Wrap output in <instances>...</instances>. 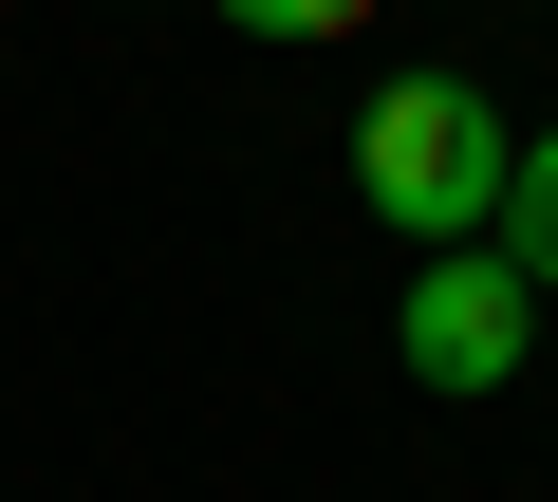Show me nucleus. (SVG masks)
Wrapping results in <instances>:
<instances>
[{
  "mask_svg": "<svg viewBox=\"0 0 558 502\" xmlns=\"http://www.w3.org/2000/svg\"><path fill=\"white\" fill-rule=\"evenodd\" d=\"M502 261H521L539 298H558V131H539V149L502 168Z\"/></svg>",
  "mask_w": 558,
  "mask_h": 502,
  "instance_id": "nucleus-3",
  "label": "nucleus"
},
{
  "mask_svg": "<svg viewBox=\"0 0 558 502\" xmlns=\"http://www.w3.org/2000/svg\"><path fill=\"white\" fill-rule=\"evenodd\" d=\"M502 168H521V131L484 112V75H391L354 112V205L391 242H484L502 223Z\"/></svg>",
  "mask_w": 558,
  "mask_h": 502,
  "instance_id": "nucleus-1",
  "label": "nucleus"
},
{
  "mask_svg": "<svg viewBox=\"0 0 558 502\" xmlns=\"http://www.w3.org/2000/svg\"><path fill=\"white\" fill-rule=\"evenodd\" d=\"M410 391H502L539 354V280L502 261V242H428V280H410Z\"/></svg>",
  "mask_w": 558,
  "mask_h": 502,
  "instance_id": "nucleus-2",
  "label": "nucleus"
},
{
  "mask_svg": "<svg viewBox=\"0 0 558 502\" xmlns=\"http://www.w3.org/2000/svg\"><path fill=\"white\" fill-rule=\"evenodd\" d=\"M223 20H242V38H354L373 0H223Z\"/></svg>",
  "mask_w": 558,
  "mask_h": 502,
  "instance_id": "nucleus-4",
  "label": "nucleus"
}]
</instances>
